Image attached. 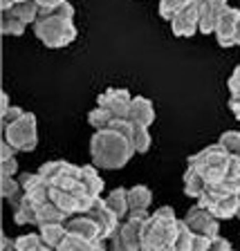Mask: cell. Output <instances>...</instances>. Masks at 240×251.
I'll return each instance as SVG.
<instances>
[{"label": "cell", "instance_id": "1", "mask_svg": "<svg viewBox=\"0 0 240 251\" xmlns=\"http://www.w3.org/2000/svg\"><path fill=\"white\" fill-rule=\"evenodd\" d=\"M135 152L137 151L133 141L112 128L94 130L92 139H90V157L97 168H108V171L124 168Z\"/></svg>", "mask_w": 240, "mask_h": 251}, {"label": "cell", "instance_id": "2", "mask_svg": "<svg viewBox=\"0 0 240 251\" xmlns=\"http://www.w3.org/2000/svg\"><path fill=\"white\" fill-rule=\"evenodd\" d=\"M180 218L173 206H160L141 225V251H175Z\"/></svg>", "mask_w": 240, "mask_h": 251}, {"label": "cell", "instance_id": "3", "mask_svg": "<svg viewBox=\"0 0 240 251\" xmlns=\"http://www.w3.org/2000/svg\"><path fill=\"white\" fill-rule=\"evenodd\" d=\"M34 34L36 38L50 50H58V47H68L70 43H74L77 38V27L74 21H68L58 16L56 11H41L34 23Z\"/></svg>", "mask_w": 240, "mask_h": 251}, {"label": "cell", "instance_id": "4", "mask_svg": "<svg viewBox=\"0 0 240 251\" xmlns=\"http://www.w3.org/2000/svg\"><path fill=\"white\" fill-rule=\"evenodd\" d=\"M229 159H231L229 152L220 146V144H213V146H207L200 152L191 155L187 162H188L191 168H195L198 173H202L204 179H207L209 184H215V182H222V179L227 177Z\"/></svg>", "mask_w": 240, "mask_h": 251}, {"label": "cell", "instance_id": "5", "mask_svg": "<svg viewBox=\"0 0 240 251\" xmlns=\"http://www.w3.org/2000/svg\"><path fill=\"white\" fill-rule=\"evenodd\" d=\"M2 135H5V141H9L11 146L18 148V152H31L38 144L36 115L25 112L18 121L2 126Z\"/></svg>", "mask_w": 240, "mask_h": 251}, {"label": "cell", "instance_id": "6", "mask_svg": "<svg viewBox=\"0 0 240 251\" xmlns=\"http://www.w3.org/2000/svg\"><path fill=\"white\" fill-rule=\"evenodd\" d=\"M79 171H81V166H74V164L65 162V159H56V162H45L38 173L50 186L83 188L81 182H79Z\"/></svg>", "mask_w": 240, "mask_h": 251}, {"label": "cell", "instance_id": "7", "mask_svg": "<svg viewBox=\"0 0 240 251\" xmlns=\"http://www.w3.org/2000/svg\"><path fill=\"white\" fill-rule=\"evenodd\" d=\"M184 222L191 226V231H193V233L207 235V238H211V240L220 235V220L215 218L209 209L200 206V204H195V206H191V209H188Z\"/></svg>", "mask_w": 240, "mask_h": 251}, {"label": "cell", "instance_id": "8", "mask_svg": "<svg viewBox=\"0 0 240 251\" xmlns=\"http://www.w3.org/2000/svg\"><path fill=\"white\" fill-rule=\"evenodd\" d=\"M88 215L99 225L101 229V238L104 240H110L112 235L119 231L121 226V218L115 213V211L108 206V202H106V198H97L92 202V206L88 209Z\"/></svg>", "mask_w": 240, "mask_h": 251}, {"label": "cell", "instance_id": "9", "mask_svg": "<svg viewBox=\"0 0 240 251\" xmlns=\"http://www.w3.org/2000/svg\"><path fill=\"white\" fill-rule=\"evenodd\" d=\"M131 103H133V97L124 88H108L106 92H101L97 97V105L106 108L115 119H128Z\"/></svg>", "mask_w": 240, "mask_h": 251}, {"label": "cell", "instance_id": "10", "mask_svg": "<svg viewBox=\"0 0 240 251\" xmlns=\"http://www.w3.org/2000/svg\"><path fill=\"white\" fill-rule=\"evenodd\" d=\"M200 5L202 0H191L180 14H175V18L171 21V29L178 38L195 36L200 31Z\"/></svg>", "mask_w": 240, "mask_h": 251}, {"label": "cell", "instance_id": "11", "mask_svg": "<svg viewBox=\"0 0 240 251\" xmlns=\"http://www.w3.org/2000/svg\"><path fill=\"white\" fill-rule=\"evenodd\" d=\"M110 251H141V225L124 220L119 231L110 238Z\"/></svg>", "mask_w": 240, "mask_h": 251}, {"label": "cell", "instance_id": "12", "mask_svg": "<svg viewBox=\"0 0 240 251\" xmlns=\"http://www.w3.org/2000/svg\"><path fill=\"white\" fill-rule=\"evenodd\" d=\"M240 21V9L236 7H227L218 18V25H215V41L220 47H234L236 45V25Z\"/></svg>", "mask_w": 240, "mask_h": 251}, {"label": "cell", "instance_id": "13", "mask_svg": "<svg viewBox=\"0 0 240 251\" xmlns=\"http://www.w3.org/2000/svg\"><path fill=\"white\" fill-rule=\"evenodd\" d=\"M65 226H68L70 233L81 235V238H85V240H99V238H101L99 225H97V222H94L88 213L70 215V218L65 220Z\"/></svg>", "mask_w": 240, "mask_h": 251}, {"label": "cell", "instance_id": "14", "mask_svg": "<svg viewBox=\"0 0 240 251\" xmlns=\"http://www.w3.org/2000/svg\"><path fill=\"white\" fill-rule=\"evenodd\" d=\"M128 119L137 126H146L148 128V126L155 121V108H153V101L146 99V97H133Z\"/></svg>", "mask_w": 240, "mask_h": 251}, {"label": "cell", "instance_id": "15", "mask_svg": "<svg viewBox=\"0 0 240 251\" xmlns=\"http://www.w3.org/2000/svg\"><path fill=\"white\" fill-rule=\"evenodd\" d=\"M79 182L83 186V191L92 198H101V191H104V179L97 173V166L94 164H88V166H81L79 171Z\"/></svg>", "mask_w": 240, "mask_h": 251}, {"label": "cell", "instance_id": "16", "mask_svg": "<svg viewBox=\"0 0 240 251\" xmlns=\"http://www.w3.org/2000/svg\"><path fill=\"white\" fill-rule=\"evenodd\" d=\"M70 215L65 213L63 209H58L56 204L50 200L45 204H38L36 206V226H45V225H56V222H65Z\"/></svg>", "mask_w": 240, "mask_h": 251}, {"label": "cell", "instance_id": "17", "mask_svg": "<svg viewBox=\"0 0 240 251\" xmlns=\"http://www.w3.org/2000/svg\"><path fill=\"white\" fill-rule=\"evenodd\" d=\"M207 179H204L202 173H198L195 168L187 166V173H184V193L188 195V198H195L198 200L200 195L207 191Z\"/></svg>", "mask_w": 240, "mask_h": 251}, {"label": "cell", "instance_id": "18", "mask_svg": "<svg viewBox=\"0 0 240 251\" xmlns=\"http://www.w3.org/2000/svg\"><path fill=\"white\" fill-rule=\"evenodd\" d=\"M211 213L218 220H229V218H238L240 213V195H225L215 202V206L211 209Z\"/></svg>", "mask_w": 240, "mask_h": 251}, {"label": "cell", "instance_id": "19", "mask_svg": "<svg viewBox=\"0 0 240 251\" xmlns=\"http://www.w3.org/2000/svg\"><path fill=\"white\" fill-rule=\"evenodd\" d=\"M106 202H108V206L115 211L121 220H126V215L131 213V202H128V191H126V188L119 186V188H115V191H110Z\"/></svg>", "mask_w": 240, "mask_h": 251}, {"label": "cell", "instance_id": "20", "mask_svg": "<svg viewBox=\"0 0 240 251\" xmlns=\"http://www.w3.org/2000/svg\"><path fill=\"white\" fill-rule=\"evenodd\" d=\"M38 233H41L43 242H47V245H52L58 249V245H61L65 238H68V226H65V222H56V225H45V226H38Z\"/></svg>", "mask_w": 240, "mask_h": 251}, {"label": "cell", "instance_id": "21", "mask_svg": "<svg viewBox=\"0 0 240 251\" xmlns=\"http://www.w3.org/2000/svg\"><path fill=\"white\" fill-rule=\"evenodd\" d=\"M0 193H2V198H5L11 206H16V204L25 198V188H23V184L18 182V179L2 177V182H0Z\"/></svg>", "mask_w": 240, "mask_h": 251}, {"label": "cell", "instance_id": "22", "mask_svg": "<svg viewBox=\"0 0 240 251\" xmlns=\"http://www.w3.org/2000/svg\"><path fill=\"white\" fill-rule=\"evenodd\" d=\"M220 14L209 5V0H202L200 5V34H215Z\"/></svg>", "mask_w": 240, "mask_h": 251}, {"label": "cell", "instance_id": "23", "mask_svg": "<svg viewBox=\"0 0 240 251\" xmlns=\"http://www.w3.org/2000/svg\"><path fill=\"white\" fill-rule=\"evenodd\" d=\"M128 202H131V211L133 209H146L153 202V193L151 188L144 186V184H137V186L128 188Z\"/></svg>", "mask_w": 240, "mask_h": 251}, {"label": "cell", "instance_id": "24", "mask_svg": "<svg viewBox=\"0 0 240 251\" xmlns=\"http://www.w3.org/2000/svg\"><path fill=\"white\" fill-rule=\"evenodd\" d=\"M11 11H14L23 23L34 25L36 18H38V14H41V7H38L36 0H21V2H16V5L11 7Z\"/></svg>", "mask_w": 240, "mask_h": 251}, {"label": "cell", "instance_id": "25", "mask_svg": "<svg viewBox=\"0 0 240 251\" xmlns=\"http://www.w3.org/2000/svg\"><path fill=\"white\" fill-rule=\"evenodd\" d=\"M27 23H23L14 11H2V21H0V31L5 34V36H23V31H25Z\"/></svg>", "mask_w": 240, "mask_h": 251}, {"label": "cell", "instance_id": "26", "mask_svg": "<svg viewBox=\"0 0 240 251\" xmlns=\"http://www.w3.org/2000/svg\"><path fill=\"white\" fill-rule=\"evenodd\" d=\"M14 222L16 225H34L36 222V206L27 198H23L14 206Z\"/></svg>", "mask_w": 240, "mask_h": 251}, {"label": "cell", "instance_id": "27", "mask_svg": "<svg viewBox=\"0 0 240 251\" xmlns=\"http://www.w3.org/2000/svg\"><path fill=\"white\" fill-rule=\"evenodd\" d=\"M94 242L97 240H85L81 235L68 233V238L58 245L56 251H94Z\"/></svg>", "mask_w": 240, "mask_h": 251}, {"label": "cell", "instance_id": "28", "mask_svg": "<svg viewBox=\"0 0 240 251\" xmlns=\"http://www.w3.org/2000/svg\"><path fill=\"white\" fill-rule=\"evenodd\" d=\"M195 235H198V233H193V231H191V226H188L184 220H180L178 238H175V251H191Z\"/></svg>", "mask_w": 240, "mask_h": 251}, {"label": "cell", "instance_id": "29", "mask_svg": "<svg viewBox=\"0 0 240 251\" xmlns=\"http://www.w3.org/2000/svg\"><path fill=\"white\" fill-rule=\"evenodd\" d=\"M112 121H115V117L110 115L106 108H99V105H97V108H94L92 112L88 115V124L92 126L94 130H106Z\"/></svg>", "mask_w": 240, "mask_h": 251}, {"label": "cell", "instance_id": "30", "mask_svg": "<svg viewBox=\"0 0 240 251\" xmlns=\"http://www.w3.org/2000/svg\"><path fill=\"white\" fill-rule=\"evenodd\" d=\"M191 0H160V16H162L164 21L171 23L175 18V14L184 9Z\"/></svg>", "mask_w": 240, "mask_h": 251}, {"label": "cell", "instance_id": "31", "mask_svg": "<svg viewBox=\"0 0 240 251\" xmlns=\"http://www.w3.org/2000/svg\"><path fill=\"white\" fill-rule=\"evenodd\" d=\"M218 144L225 148L229 155H240V132L238 130H227L220 135Z\"/></svg>", "mask_w": 240, "mask_h": 251}, {"label": "cell", "instance_id": "32", "mask_svg": "<svg viewBox=\"0 0 240 251\" xmlns=\"http://www.w3.org/2000/svg\"><path fill=\"white\" fill-rule=\"evenodd\" d=\"M153 139H151V132H148L146 126H137L135 128V135H133V146H135L137 152H146L151 148Z\"/></svg>", "mask_w": 240, "mask_h": 251}, {"label": "cell", "instance_id": "33", "mask_svg": "<svg viewBox=\"0 0 240 251\" xmlns=\"http://www.w3.org/2000/svg\"><path fill=\"white\" fill-rule=\"evenodd\" d=\"M41 242V233H25L21 238H16V251H36Z\"/></svg>", "mask_w": 240, "mask_h": 251}, {"label": "cell", "instance_id": "34", "mask_svg": "<svg viewBox=\"0 0 240 251\" xmlns=\"http://www.w3.org/2000/svg\"><path fill=\"white\" fill-rule=\"evenodd\" d=\"M23 115H25V110L23 108H18V105H9L7 110H2V126L14 124V121H18Z\"/></svg>", "mask_w": 240, "mask_h": 251}, {"label": "cell", "instance_id": "35", "mask_svg": "<svg viewBox=\"0 0 240 251\" xmlns=\"http://www.w3.org/2000/svg\"><path fill=\"white\" fill-rule=\"evenodd\" d=\"M0 171H2V177H14L16 173H18L16 157H11V159H0Z\"/></svg>", "mask_w": 240, "mask_h": 251}, {"label": "cell", "instance_id": "36", "mask_svg": "<svg viewBox=\"0 0 240 251\" xmlns=\"http://www.w3.org/2000/svg\"><path fill=\"white\" fill-rule=\"evenodd\" d=\"M227 85H229L231 97H240V65H236V70L231 72V76H229V81H227Z\"/></svg>", "mask_w": 240, "mask_h": 251}, {"label": "cell", "instance_id": "37", "mask_svg": "<svg viewBox=\"0 0 240 251\" xmlns=\"http://www.w3.org/2000/svg\"><path fill=\"white\" fill-rule=\"evenodd\" d=\"M16 152H18V148L11 146L9 141H2V155H0V159H11V157H16Z\"/></svg>", "mask_w": 240, "mask_h": 251}, {"label": "cell", "instance_id": "38", "mask_svg": "<svg viewBox=\"0 0 240 251\" xmlns=\"http://www.w3.org/2000/svg\"><path fill=\"white\" fill-rule=\"evenodd\" d=\"M2 251H16V240L2 235Z\"/></svg>", "mask_w": 240, "mask_h": 251}, {"label": "cell", "instance_id": "39", "mask_svg": "<svg viewBox=\"0 0 240 251\" xmlns=\"http://www.w3.org/2000/svg\"><path fill=\"white\" fill-rule=\"evenodd\" d=\"M14 5H16V0H0V9L2 11H9Z\"/></svg>", "mask_w": 240, "mask_h": 251}, {"label": "cell", "instance_id": "40", "mask_svg": "<svg viewBox=\"0 0 240 251\" xmlns=\"http://www.w3.org/2000/svg\"><path fill=\"white\" fill-rule=\"evenodd\" d=\"M236 45H240V21L236 25Z\"/></svg>", "mask_w": 240, "mask_h": 251}, {"label": "cell", "instance_id": "41", "mask_svg": "<svg viewBox=\"0 0 240 251\" xmlns=\"http://www.w3.org/2000/svg\"><path fill=\"white\" fill-rule=\"evenodd\" d=\"M7 108H9V97L2 94V110H7Z\"/></svg>", "mask_w": 240, "mask_h": 251}, {"label": "cell", "instance_id": "42", "mask_svg": "<svg viewBox=\"0 0 240 251\" xmlns=\"http://www.w3.org/2000/svg\"><path fill=\"white\" fill-rule=\"evenodd\" d=\"M16 2H21V0H16Z\"/></svg>", "mask_w": 240, "mask_h": 251}]
</instances>
